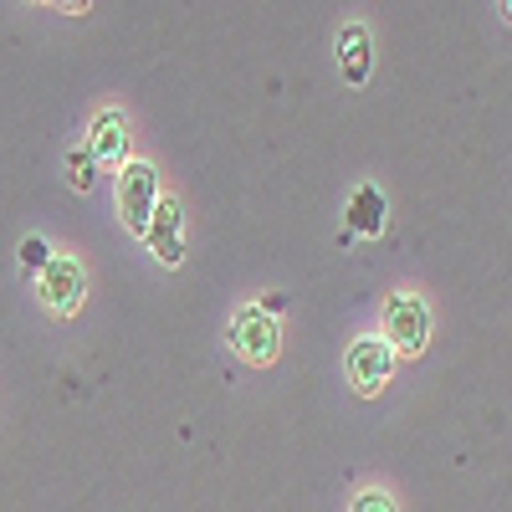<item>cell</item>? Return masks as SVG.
<instances>
[{
  "label": "cell",
  "instance_id": "cell-8",
  "mask_svg": "<svg viewBox=\"0 0 512 512\" xmlns=\"http://www.w3.org/2000/svg\"><path fill=\"white\" fill-rule=\"evenodd\" d=\"M384 231V195L379 185H359L349 200V236H379Z\"/></svg>",
  "mask_w": 512,
  "mask_h": 512
},
{
  "label": "cell",
  "instance_id": "cell-1",
  "mask_svg": "<svg viewBox=\"0 0 512 512\" xmlns=\"http://www.w3.org/2000/svg\"><path fill=\"white\" fill-rule=\"evenodd\" d=\"M384 344L390 354H425L431 344V308L415 292H395L390 308H384Z\"/></svg>",
  "mask_w": 512,
  "mask_h": 512
},
{
  "label": "cell",
  "instance_id": "cell-7",
  "mask_svg": "<svg viewBox=\"0 0 512 512\" xmlns=\"http://www.w3.org/2000/svg\"><path fill=\"white\" fill-rule=\"evenodd\" d=\"M93 164H128V118L118 108L93 118V139L82 144Z\"/></svg>",
  "mask_w": 512,
  "mask_h": 512
},
{
  "label": "cell",
  "instance_id": "cell-6",
  "mask_svg": "<svg viewBox=\"0 0 512 512\" xmlns=\"http://www.w3.org/2000/svg\"><path fill=\"white\" fill-rule=\"evenodd\" d=\"M41 297H47L52 313H77L82 297H88V272H82L72 256H52L41 267Z\"/></svg>",
  "mask_w": 512,
  "mask_h": 512
},
{
  "label": "cell",
  "instance_id": "cell-5",
  "mask_svg": "<svg viewBox=\"0 0 512 512\" xmlns=\"http://www.w3.org/2000/svg\"><path fill=\"white\" fill-rule=\"evenodd\" d=\"M144 241H149V251L159 256L164 267H180L185 262V210H180V200H164L159 195L154 216L144 226Z\"/></svg>",
  "mask_w": 512,
  "mask_h": 512
},
{
  "label": "cell",
  "instance_id": "cell-4",
  "mask_svg": "<svg viewBox=\"0 0 512 512\" xmlns=\"http://www.w3.org/2000/svg\"><path fill=\"white\" fill-rule=\"evenodd\" d=\"M344 364H349V379H354L359 395H379L384 384H390V374H395V354H390L384 338H354Z\"/></svg>",
  "mask_w": 512,
  "mask_h": 512
},
{
  "label": "cell",
  "instance_id": "cell-12",
  "mask_svg": "<svg viewBox=\"0 0 512 512\" xmlns=\"http://www.w3.org/2000/svg\"><path fill=\"white\" fill-rule=\"evenodd\" d=\"M354 512H400V507H395V497H390V492H379V487H374V492H359Z\"/></svg>",
  "mask_w": 512,
  "mask_h": 512
},
{
  "label": "cell",
  "instance_id": "cell-2",
  "mask_svg": "<svg viewBox=\"0 0 512 512\" xmlns=\"http://www.w3.org/2000/svg\"><path fill=\"white\" fill-rule=\"evenodd\" d=\"M154 205H159V169L149 159H128L118 175V221L134 236H144Z\"/></svg>",
  "mask_w": 512,
  "mask_h": 512
},
{
  "label": "cell",
  "instance_id": "cell-10",
  "mask_svg": "<svg viewBox=\"0 0 512 512\" xmlns=\"http://www.w3.org/2000/svg\"><path fill=\"white\" fill-rule=\"evenodd\" d=\"M93 169H98V164L88 159V149H72V154H67V180H72V190H93V180H98Z\"/></svg>",
  "mask_w": 512,
  "mask_h": 512
},
{
  "label": "cell",
  "instance_id": "cell-11",
  "mask_svg": "<svg viewBox=\"0 0 512 512\" xmlns=\"http://www.w3.org/2000/svg\"><path fill=\"white\" fill-rule=\"evenodd\" d=\"M47 262H52V246L41 241V236H26V241H21V267H26V272H41Z\"/></svg>",
  "mask_w": 512,
  "mask_h": 512
},
{
  "label": "cell",
  "instance_id": "cell-3",
  "mask_svg": "<svg viewBox=\"0 0 512 512\" xmlns=\"http://www.w3.org/2000/svg\"><path fill=\"white\" fill-rule=\"evenodd\" d=\"M231 349H236L246 364H272L277 349H282L277 318H267L262 308H241V313L231 318Z\"/></svg>",
  "mask_w": 512,
  "mask_h": 512
},
{
  "label": "cell",
  "instance_id": "cell-9",
  "mask_svg": "<svg viewBox=\"0 0 512 512\" xmlns=\"http://www.w3.org/2000/svg\"><path fill=\"white\" fill-rule=\"evenodd\" d=\"M338 57H344V77H349V82H364V77H369V62H374L369 31H364V26H349V31H344V52H338Z\"/></svg>",
  "mask_w": 512,
  "mask_h": 512
}]
</instances>
